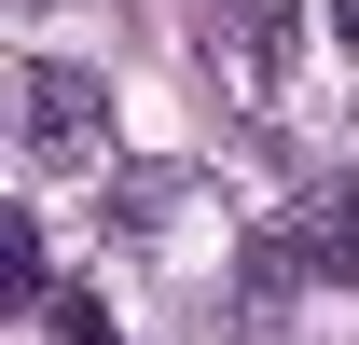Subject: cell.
Segmentation results:
<instances>
[{"label": "cell", "instance_id": "obj_1", "mask_svg": "<svg viewBox=\"0 0 359 345\" xmlns=\"http://www.w3.org/2000/svg\"><path fill=\"white\" fill-rule=\"evenodd\" d=\"M97 152H111V83H97L83 55H28V166L69 180Z\"/></svg>", "mask_w": 359, "mask_h": 345}, {"label": "cell", "instance_id": "obj_2", "mask_svg": "<svg viewBox=\"0 0 359 345\" xmlns=\"http://www.w3.org/2000/svg\"><path fill=\"white\" fill-rule=\"evenodd\" d=\"M249 276H263V290L346 276V290H359V180H332V194H304L290 221H263V235H249Z\"/></svg>", "mask_w": 359, "mask_h": 345}, {"label": "cell", "instance_id": "obj_3", "mask_svg": "<svg viewBox=\"0 0 359 345\" xmlns=\"http://www.w3.org/2000/svg\"><path fill=\"white\" fill-rule=\"evenodd\" d=\"M235 14V69H249V83H276V69H290V42H304V0H222Z\"/></svg>", "mask_w": 359, "mask_h": 345}, {"label": "cell", "instance_id": "obj_4", "mask_svg": "<svg viewBox=\"0 0 359 345\" xmlns=\"http://www.w3.org/2000/svg\"><path fill=\"white\" fill-rule=\"evenodd\" d=\"M42 345H125V332H111L97 290H55V304H42Z\"/></svg>", "mask_w": 359, "mask_h": 345}, {"label": "cell", "instance_id": "obj_5", "mask_svg": "<svg viewBox=\"0 0 359 345\" xmlns=\"http://www.w3.org/2000/svg\"><path fill=\"white\" fill-rule=\"evenodd\" d=\"M332 42H359V0H332Z\"/></svg>", "mask_w": 359, "mask_h": 345}]
</instances>
